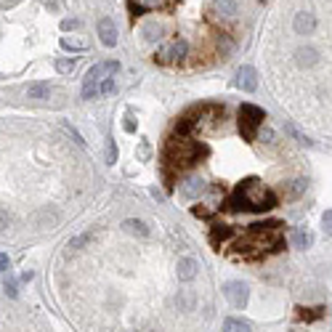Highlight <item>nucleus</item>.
<instances>
[{"label":"nucleus","mask_w":332,"mask_h":332,"mask_svg":"<svg viewBox=\"0 0 332 332\" xmlns=\"http://www.w3.org/2000/svg\"><path fill=\"white\" fill-rule=\"evenodd\" d=\"M231 234H234L231 226H226V223H216V226L210 229V242H213V247H218V250H221V245L226 242V239H231Z\"/></svg>","instance_id":"nucleus-11"},{"label":"nucleus","mask_w":332,"mask_h":332,"mask_svg":"<svg viewBox=\"0 0 332 332\" xmlns=\"http://www.w3.org/2000/svg\"><path fill=\"white\" fill-rule=\"evenodd\" d=\"M62 48L67 51H85L88 43L85 40H72V38H62Z\"/></svg>","instance_id":"nucleus-23"},{"label":"nucleus","mask_w":332,"mask_h":332,"mask_svg":"<svg viewBox=\"0 0 332 332\" xmlns=\"http://www.w3.org/2000/svg\"><path fill=\"white\" fill-rule=\"evenodd\" d=\"M88 242H90V234H80V236H75V239H69L67 247H69V253H77L80 247H82V245H88Z\"/></svg>","instance_id":"nucleus-24"},{"label":"nucleus","mask_w":332,"mask_h":332,"mask_svg":"<svg viewBox=\"0 0 332 332\" xmlns=\"http://www.w3.org/2000/svg\"><path fill=\"white\" fill-rule=\"evenodd\" d=\"M205 149L202 146H197L189 136H173L168 141V149H165V168H189V165H194L197 157L202 154Z\"/></svg>","instance_id":"nucleus-2"},{"label":"nucleus","mask_w":332,"mask_h":332,"mask_svg":"<svg viewBox=\"0 0 332 332\" xmlns=\"http://www.w3.org/2000/svg\"><path fill=\"white\" fill-rule=\"evenodd\" d=\"M303 192H306V181H303V178H298V181H290L287 186L282 189L284 199H298V197H300Z\"/></svg>","instance_id":"nucleus-15"},{"label":"nucleus","mask_w":332,"mask_h":332,"mask_svg":"<svg viewBox=\"0 0 332 332\" xmlns=\"http://www.w3.org/2000/svg\"><path fill=\"white\" fill-rule=\"evenodd\" d=\"M6 292L11 295V298H16V295H19V290H16V282H14V279H8V282H6Z\"/></svg>","instance_id":"nucleus-33"},{"label":"nucleus","mask_w":332,"mask_h":332,"mask_svg":"<svg viewBox=\"0 0 332 332\" xmlns=\"http://www.w3.org/2000/svg\"><path fill=\"white\" fill-rule=\"evenodd\" d=\"M123 229L128 231V234H136V236H146L149 234V226L144 221H138V218H128L125 223H123Z\"/></svg>","instance_id":"nucleus-16"},{"label":"nucleus","mask_w":332,"mask_h":332,"mask_svg":"<svg viewBox=\"0 0 332 332\" xmlns=\"http://www.w3.org/2000/svg\"><path fill=\"white\" fill-rule=\"evenodd\" d=\"M77 27H80L77 19H64V21H62V29H64V32H67V29H77Z\"/></svg>","instance_id":"nucleus-30"},{"label":"nucleus","mask_w":332,"mask_h":332,"mask_svg":"<svg viewBox=\"0 0 332 332\" xmlns=\"http://www.w3.org/2000/svg\"><path fill=\"white\" fill-rule=\"evenodd\" d=\"M223 332H253V327L242 322V319H226L223 322Z\"/></svg>","instance_id":"nucleus-18"},{"label":"nucleus","mask_w":332,"mask_h":332,"mask_svg":"<svg viewBox=\"0 0 332 332\" xmlns=\"http://www.w3.org/2000/svg\"><path fill=\"white\" fill-rule=\"evenodd\" d=\"M324 316V308H298V319L303 322H314V319H322Z\"/></svg>","instance_id":"nucleus-20"},{"label":"nucleus","mask_w":332,"mask_h":332,"mask_svg":"<svg viewBox=\"0 0 332 332\" xmlns=\"http://www.w3.org/2000/svg\"><path fill=\"white\" fill-rule=\"evenodd\" d=\"M292 242H295V247H300V250H306V247H311L314 236L308 234V231H303V229H298V231L292 234Z\"/></svg>","instance_id":"nucleus-19"},{"label":"nucleus","mask_w":332,"mask_h":332,"mask_svg":"<svg viewBox=\"0 0 332 332\" xmlns=\"http://www.w3.org/2000/svg\"><path fill=\"white\" fill-rule=\"evenodd\" d=\"M292 24H295V32L298 35H311L316 29V16L311 14V11H298Z\"/></svg>","instance_id":"nucleus-8"},{"label":"nucleus","mask_w":332,"mask_h":332,"mask_svg":"<svg viewBox=\"0 0 332 332\" xmlns=\"http://www.w3.org/2000/svg\"><path fill=\"white\" fill-rule=\"evenodd\" d=\"M144 38L146 40H160L162 38V24H157V21H149V24H144Z\"/></svg>","instance_id":"nucleus-22"},{"label":"nucleus","mask_w":332,"mask_h":332,"mask_svg":"<svg viewBox=\"0 0 332 332\" xmlns=\"http://www.w3.org/2000/svg\"><path fill=\"white\" fill-rule=\"evenodd\" d=\"M170 0H133L130 8L136 11V14H144V11H157V8H165Z\"/></svg>","instance_id":"nucleus-13"},{"label":"nucleus","mask_w":332,"mask_h":332,"mask_svg":"<svg viewBox=\"0 0 332 332\" xmlns=\"http://www.w3.org/2000/svg\"><path fill=\"white\" fill-rule=\"evenodd\" d=\"M99 38H101V43L106 45V48H112V45L117 43V27H114L112 19H101L99 21Z\"/></svg>","instance_id":"nucleus-10"},{"label":"nucleus","mask_w":332,"mask_h":332,"mask_svg":"<svg viewBox=\"0 0 332 332\" xmlns=\"http://www.w3.org/2000/svg\"><path fill=\"white\" fill-rule=\"evenodd\" d=\"M186 51H189L186 40H173L170 45H162V48L154 53V62L157 64H175L186 56Z\"/></svg>","instance_id":"nucleus-4"},{"label":"nucleus","mask_w":332,"mask_h":332,"mask_svg":"<svg viewBox=\"0 0 332 332\" xmlns=\"http://www.w3.org/2000/svg\"><path fill=\"white\" fill-rule=\"evenodd\" d=\"M213 6H216L223 16H234L236 14V0H213Z\"/></svg>","instance_id":"nucleus-21"},{"label":"nucleus","mask_w":332,"mask_h":332,"mask_svg":"<svg viewBox=\"0 0 332 332\" xmlns=\"http://www.w3.org/2000/svg\"><path fill=\"white\" fill-rule=\"evenodd\" d=\"M175 271H178V279L181 282H192L197 277V260L194 258H181L178 266H175Z\"/></svg>","instance_id":"nucleus-12"},{"label":"nucleus","mask_w":332,"mask_h":332,"mask_svg":"<svg viewBox=\"0 0 332 332\" xmlns=\"http://www.w3.org/2000/svg\"><path fill=\"white\" fill-rule=\"evenodd\" d=\"M56 69H58L62 75L72 72V69H75V58H58V62H56Z\"/></svg>","instance_id":"nucleus-25"},{"label":"nucleus","mask_w":332,"mask_h":332,"mask_svg":"<svg viewBox=\"0 0 332 332\" xmlns=\"http://www.w3.org/2000/svg\"><path fill=\"white\" fill-rule=\"evenodd\" d=\"M229 210L234 213H242V210H253V213H266L271 207H277V197L263 189L258 178H247L245 184H239L234 189V194L229 197L226 202Z\"/></svg>","instance_id":"nucleus-1"},{"label":"nucleus","mask_w":332,"mask_h":332,"mask_svg":"<svg viewBox=\"0 0 332 332\" xmlns=\"http://www.w3.org/2000/svg\"><path fill=\"white\" fill-rule=\"evenodd\" d=\"M8 268H11V260H8V255H6V253H0V274H6Z\"/></svg>","instance_id":"nucleus-31"},{"label":"nucleus","mask_w":332,"mask_h":332,"mask_svg":"<svg viewBox=\"0 0 332 332\" xmlns=\"http://www.w3.org/2000/svg\"><path fill=\"white\" fill-rule=\"evenodd\" d=\"M266 120V112L260 109V106L255 104H242L239 106V133L245 141H253L255 133H258V128L263 125Z\"/></svg>","instance_id":"nucleus-3"},{"label":"nucleus","mask_w":332,"mask_h":332,"mask_svg":"<svg viewBox=\"0 0 332 332\" xmlns=\"http://www.w3.org/2000/svg\"><path fill=\"white\" fill-rule=\"evenodd\" d=\"M178 192L184 199H197L205 192V178L202 175H186V178L178 184Z\"/></svg>","instance_id":"nucleus-7"},{"label":"nucleus","mask_w":332,"mask_h":332,"mask_svg":"<svg viewBox=\"0 0 332 332\" xmlns=\"http://www.w3.org/2000/svg\"><path fill=\"white\" fill-rule=\"evenodd\" d=\"M223 295H226V300L234 306V308H245L247 303V284L245 282H226L223 284Z\"/></svg>","instance_id":"nucleus-6"},{"label":"nucleus","mask_w":332,"mask_h":332,"mask_svg":"<svg viewBox=\"0 0 332 332\" xmlns=\"http://www.w3.org/2000/svg\"><path fill=\"white\" fill-rule=\"evenodd\" d=\"M236 88H242L247 93H253L258 88V72L253 67H242L239 72H236Z\"/></svg>","instance_id":"nucleus-9"},{"label":"nucleus","mask_w":332,"mask_h":332,"mask_svg":"<svg viewBox=\"0 0 332 332\" xmlns=\"http://www.w3.org/2000/svg\"><path fill=\"white\" fill-rule=\"evenodd\" d=\"M295 56H298V64H300V67H314V64L319 62V56H316L314 48H300Z\"/></svg>","instance_id":"nucleus-17"},{"label":"nucleus","mask_w":332,"mask_h":332,"mask_svg":"<svg viewBox=\"0 0 332 332\" xmlns=\"http://www.w3.org/2000/svg\"><path fill=\"white\" fill-rule=\"evenodd\" d=\"M117 69H120V62H99L96 67H90L88 72H85V82L82 85H99V82L106 77V75H114Z\"/></svg>","instance_id":"nucleus-5"},{"label":"nucleus","mask_w":332,"mask_h":332,"mask_svg":"<svg viewBox=\"0 0 332 332\" xmlns=\"http://www.w3.org/2000/svg\"><path fill=\"white\" fill-rule=\"evenodd\" d=\"M192 213H194V216H197V218H210V216H213V213H210L207 207H194Z\"/></svg>","instance_id":"nucleus-34"},{"label":"nucleus","mask_w":332,"mask_h":332,"mask_svg":"<svg viewBox=\"0 0 332 332\" xmlns=\"http://www.w3.org/2000/svg\"><path fill=\"white\" fill-rule=\"evenodd\" d=\"M48 93H51V82H32L27 88V99L40 101V99H48Z\"/></svg>","instance_id":"nucleus-14"},{"label":"nucleus","mask_w":332,"mask_h":332,"mask_svg":"<svg viewBox=\"0 0 332 332\" xmlns=\"http://www.w3.org/2000/svg\"><path fill=\"white\" fill-rule=\"evenodd\" d=\"M114 160H117V146H114V141H109V146H106V162L114 165Z\"/></svg>","instance_id":"nucleus-28"},{"label":"nucleus","mask_w":332,"mask_h":332,"mask_svg":"<svg viewBox=\"0 0 332 332\" xmlns=\"http://www.w3.org/2000/svg\"><path fill=\"white\" fill-rule=\"evenodd\" d=\"M112 90H114V80L112 77H104L99 82V93H112Z\"/></svg>","instance_id":"nucleus-27"},{"label":"nucleus","mask_w":332,"mask_h":332,"mask_svg":"<svg viewBox=\"0 0 332 332\" xmlns=\"http://www.w3.org/2000/svg\"><path fill=\"white\" fill-rule=\"evenodd\" d=\"M322 221H324V231L329 234V223H332V213H329V210L324 213V218H322Z\"/></svg>","instance_id":"nucleus-35"},{"label":"nucleus","mask_w":332,"mask_h":332,"mask_svg":"<svg viewBox=\"0 0 332 332\" xmlns=\"http://www.w3.org/2000/svg\"><path fill=\"white\" fill-rule=\"evenodd\" d=\"M123 128L128 130V133H136V123H133V114H128V117H125V123H123Z\"/></svg>","instance_id":"nucleus-32"},{"label":"nucleus","mask_w":332,"mask_h":332,"mask_svg":"<svg viewBox=\"0 0 332 332\" xmlns=\"http://www.w3.org/2000/svg\"><path fill=\"white\" fill-rule=\"evenodd\" d=\"M287 133L290 136H295V141H298V144H306V146H311V141H308L303 133H300V130L298 128H295V125H287Z\"/></svg>","instance_id":"nucleus-26"},{"label":"nucleus","mask_w":332,"mask_h":332,"mask_svg":"<svg viewBox=\"0 0 332 332\" xmlns=\"http://www.w3.org/2000/svg\"><path fill=\"white\" fill-rule=\"evenodd\" d=\"M8 226H11V216L6 210H0V231H6Z\"/></svg>","instance_id":"nucleus-29"}]
</instances>
